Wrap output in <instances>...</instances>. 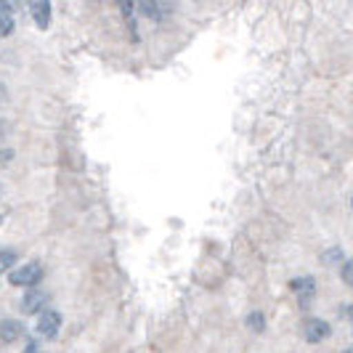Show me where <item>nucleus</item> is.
I'll return each instance as SVG.
<instances>
[{
    "label": "nucleus",
    "instance_id": "f03ea898",
    "mask_svg": "<svg viewBox=\"0 0 353 353\" xmlns=\"http://www.w3.org/2000/svg\"><path fill=\"white\" fill-rule=\"evenodd\" d=\"M59 330H61V314H59V311L46 308L43 314H37V321H35L37 337H43V340H53V337L59 335Z\"/></svg>",
    "mask_w": 353,
    "mask_h": 353
},
{
    "label": "nucleus",
    "instance_id": "7ed1b4c3",
    "mask_svg": "<svg viewBox=\"0 0 353 353\" xmlns=\"http://www.w3.org/2000/svg\"><path fill=\"white\" fill-rule=\"evenodd\" d=\"M48 292H43V290H27V295L21 298V314H30V316H37V314H43L46 311V305H48Z\"/></svg>",
    "mask_w": 353,
    "mask_h": 353
},
{
    "label": "nucleus",
    "instance_id": "0eeeda50",
    "mask_svg": "<svg viewBox=\"0 0 353 353\" xmlns=\"http://www.w3.org/2000/svg\"><path fill=\"white\" fill-rule=\"evenodd\" d=\"M24 337V324L19 319H0V340L3 343H17Z\"/></svg>",
    "mask_w": 353,
    "mask_h": 353
},
{
    "label": "nucleus",
    "instance_id": "f3484780",
    "mask_svg": "<svg viewBox=\"0 0 353 353\" xmlns=\"http://www.w3.org/2000/svg\"><path fill=\"white\" fill-rule=\"evenodd\" d=\"M0 223H3V215H0Z\"/></svg>",
    "mask_w": 353,
    "mask_h": 353
},
{
    "label": "nucleus",
    "instance_id": "f257e3e1",
    "mask_svg": "<svg viewBox=\"0 0 353 353\" xmlns=\"http://www.w3.org/2000/svg\"><path fill=\"white\" fill-rule=\"evenodd\" d=\"M40 279H43V263L40 261H30V263H21L8 271V282L14 287H24V290H35Z\"/></svg>",
    "mask_w": 353,
    "mask_h": 353
},
{
    "label": "nucleus",
    "instance_id": "9d476101",
    "mask_svg": "<svg viewBox=\"0 0 353 353\" xmlns=\"http://www.w3.org/2000/svg\"><path fill=\"white\" fill-rule=\"evenodd\" d=\"M14 11L8 3H0V35H11L14 32Z\"/></svg>",
    "mask_w": 353,
    "mask_h": 353
},
{
    "label": "nucleus",
    "instance_id": "f8f14e48",
    "mask_svg": "<svg viewBox=\"0 0 353 353\" xmlns=\"http://www.w3.org/2000/svg\"><path fill=\"white\" fill-rule=\"evenodd\" d=\"M248 327L250 330H255V332H263L265 330V316L261 314V311H252L248 316Z\"/></svg>",
    "mask_w": 353,
    "mask_h": 353
},
{
    "label": "nucleus",
    "instance_id": "1a4fd4ad",
    "mask_svg": "<svg viewBox=\"0 0 353 353\" xmlns=\"http://www.w3.org/2000/svg\"><path fill=\"white\" fill-rule=\"evenodd\" d=\"M120 14H125V21H128V30H130V37H133V43H139V21H136V6H133V3H120Z\"/></svg>",
    "mask_w": 353,
    "mask_h": 353
},
{
    "label": "nucleus",
    "instance_id": "2eb2a0df",
    "mask_svg": "<svg viewBox=\"0 0 353 353\" xmlns=\"http://www.w3.org/2000/svg\"><path fill=\"white\" fill-rule=\"evenodd\" d=\"M340 258H343L340 250H330V252H327V261H340Z\"/></svg>",
    "mask_w": 353,
    "mask_h": 353
},
{
    "label": "nucleus",
    "instance_id": "6e6552de",
    "mask_svg": "<svg viewBox=\"0 0 353 353\" xmlns=\"http://www.w3.org/2000/svg\"><path fill=\"white\" fill-rule=\"evenodd\" d=\"M136 11H139L141 17L149 19V21L159 24V21H165V14L170 11V6H162V3H139Z\"/></svg>",
    "mask_w": 353,
    "mask_h": 353
},
{
    "label": "nucleus",
    "instance_id": "ddd939ff",
    "mask_svg": "<svg viewBox=\"0 0 353 353\" xmlns=\"http://www.w3.org/2000/svg\"><path fill=\"white\" fill-rule=\"evenodd\" d=\"M340 279H343L345 284H351V263H348V261L343 263V271H340Z\"/></svg>",
    "mask_w": 353,
    "mask_h": 353
},
{
    "label": "nucleus",
    "instance_id": "dca6fc26",
    "mask_svg": "<svg viewBox=\"0 0 353 353\" xmlns=\"http://www.w3.org/2000/svg\"><path fill=\"white\" fill-rule=\"evenodd\" d=\"M343 353H351V348H345V351H343Z\"/></svg>",
    "mask_w": 353,
    "mask_h": 353
},
{
    "label": "nucleus",
    "instance_id": "20e7f679",
    "mask_svg": "<svg viewBox=\"0 0 353 353\" xmlns=\"http://www.w3.org/2000/svg\"><path fill=\"white\" fill-rule=\"evenodd\" d=\"M330 332H332V327L319 316H308L305 319V324H303V335H305L308 343H321V340L330 337Z\"/></svg>",
    "mask_w": 353,
    "mask_h": 353
},
{
    "label": "nucleus",
    "instance_id": "9b49d317",
    "mask_svg": "<svg viewBox=\"0 0 353 353\" xmlns=\"http://www.w3.org/2000/svg\"><path fill=\"white\" fill-rule=\"evenodd\" d=\"M17 252L14 250H0V276L3 274H8L11 268H14V263H17Z\"/></svg>",
    "mask_w": 353,
    "mask_h": 353
},
{
    "label": "nucleus",
    "instance_id": "4468645a",
    "mask_svg": "<svg viewBox=\"0 0 353 353\" xmlns=\"http://www.w3.org/2000/svg\"><path fill=\"white\" fill-rule=\"evenodd\" d=\"M24 353H43V348H40V343H37V340H30V343L24 345Z\"/></svg>",
    "mask_w": 353,
    "mask_h": 353
},
{
    "label": "nucleus",
    "instance_id": "423d86ee",
    "mask_svg": "<svg viewBox=\"0 0 353 353\" xmlns=\"http://www.w3.org/2000/svg\"><path fill=\"white\" fill-rule=\"evenodd\" d=\"M30 14H32V21H35L37 30H48L53 19V8L48 0H35L30 3Z\"/></svg>",
    "mask_w": 353,
    "mask_h": 353
},
{
    "label": "nucleus",
    "instance_id": "39448f33",
    "mask_svg": "<svg viewBox=\"0 0 353 353\" xmlns=\"http://www.w3.org/2000/svg\"><path fill=\"white\" fill-rule=\"evenodd\" d=\"M290 290L298 295L301 308H308L311 298L316 295V279H314V276H298V279H292V282H290Z\"/></svg>",
    "mask_w": 353,
    "mask_h": 353
}]
</instances>
